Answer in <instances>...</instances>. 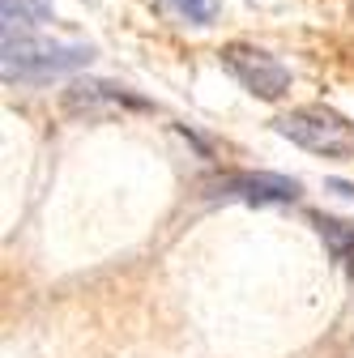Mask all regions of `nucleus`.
Listing matches in <instances>:
<instances>
[{"label":"nucleus","mask_w":354,"mask_h":358,"mask_svg":"<svg viewBox=\"0 0 354 358\" xmlns=\"http://www.w3.org/2000/svg\"><path fill=\"white\" fill-rule=\"evenodd\" d=\"M312 227H316L320 239L329 243L333 260L354 264V222H341V217H329V213H312Z\"/></svg>","instance_id":"423d86ee"},{"label":"nucleus","mask_w":354,"mask_h":358,"mask_svg":"<svg viewBox=\"0 0 354 358\" xmlns=\"http://www.w3.org/2000/svg\"><path fill=\"white\" fill-rule=\"evenodd\" d=\"M286 141L320 158H354V124L333 107H295L274 124Z\"/></svg>","instance_id":"f03ea898"},{"label":"nucleus","mask_w":354,"mask_h":358,"mask_svg":"<svg viewBox=\"0 0 354 358\" xmlns=\"http://www.w3.org/2000/svg\"><path fill=\"white\" fill-rule=\"evenodd\" d=\"M64 107L69 111H81V115H99V111H115V107H150L146 99H137L132 90L115 85V81H73L69 94H64Z\"/></svg>","instance_id":"39448f33"},{"label":"nucleus","mask_w":354,"mask_h":358,"mask_svg":"<svg viewBox=\"0 0 354 358\" xmlns=\"http://www.w3.org/2000/svg\"><path fill=\"white\" fill-rule=\"evenodd\" d=\"M329 192H337V196L354 201V184H346V179H329Z\"/></svg>","instance_id":"1a4fd4ad"},{"label":"nucleus","mask_w":354,"mask_h":358,"mask_svg":"<svg viewBox=\"0 0 354 358\" xmlns=\"http://www.w3.org/2000/svg\"><path fill=\"white\" fill-rule=\"evenodd\" d=\"M154 9L167 13L171 22H188V26H213L222 5L218 0H154Z\"/></svg>","instance_id":"0eeeda50"},{"label":"nucleus","mask_w":354,"mask_h":358,"mask_svg":"<svg viewBox=\"0 0 354 358\" xmlns=\"http://www.w3.org/2000/svg\"><path fill=\"white\" fill-rule=\"evenodd\" d=\"M222 69L248 90V94H256L264 103H278L290 90V69L278 56H269L264 48H252V43H227L222 48Z\"/></svg>","instance_id":"7ed1b4c3"},{"label":"nucleus","mask_w":354,"mask_h":358,"mask_svg":"<svg viewBox=\"0 0 354 358\" xmlns=\"http://www.w3.org/2000/svg\"><path fill=\"white\" fill-rule=\"evenodd\" d=\"M299 179L290 175H274V171H231L222 179H213L209 184V196L218 201H243V205H290L299 201Z\"/></svg>","instance_id":"20e7f679"},{"label":"nucleus","mask_w":354,"mask_h":358,"mask_svg":"<svg viewBox=\"0 0 354 358\" xmlns=\"http://www.w3.org/2000/svg\"><path fill=\"white\" fill-rule=\"evenodd\" d=\"M52 0H0V17H5V30H30L52 22Z\"/></svg>","instance_id":"6e6552de"},{"label":"nucleus","mask_w":354,"mask_h":358,"mask_svg":"<svg viewBox=\"0 0 354 358\" xmlns=\"http://www.w3.org/2000/svg\"><path fill=\"white\" fill-rule=\"evenodd\" d=\"M94 60L90 43H60V38H38L26 30H5V81H52L64 73H77Z\"/></svg>","instance_id":"f257e3e1"}]
</instances>
